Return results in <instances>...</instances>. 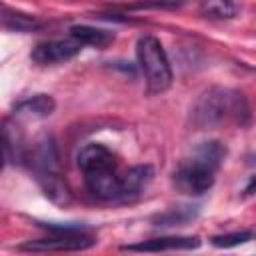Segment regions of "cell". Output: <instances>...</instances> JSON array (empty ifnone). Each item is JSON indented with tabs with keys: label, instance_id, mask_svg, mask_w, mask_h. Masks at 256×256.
Here are the masks:
<instances>
[{
	"label": "cell",
	"instance_id": "2e32d148",
	"mask_svg": "<svg viewBox=\"0 0 256 256\" xmlns=\"http://www.w3.org/2000/svg\"><path fill=\"white\" fill-rule=\"evenodd\" d=\"M202 12L208 18L228 20V18H234L236 16L238 6L234 2H228V0H212V2H204L202 4Z\"/></svg>",
	"mask_w": 256,
	"mask_h": 256
},
{
	"label": "cell",
	"instance_id": "9a60e30c",
	"mask_svg": "<svg viewBox=\"0 0 256 256\" xmlns=\"http://www.w3.org/2000/svg\"><path fill=\"white\" fill-rule=\"evenodd\" d=\"M256 238L254 230H238V232H228V234H220V236H212L210 242L216 248H234L240 244H246L250 240Z\"/></svg>",
	"mask_w": 256,
	"mask_h": 256
},
{
	"label": "cell",
	"instance_id": "52a82bcc",
	"mask_svg": "<svg viewBox=\"0 0 256 256\" xmlns=\"http://www.w3.org/2000/svg\"><path fill=\"white\" fill-rule=\"evenodd\" d=\"M82 50V44L74 38H66V40H46L34 46L30 58L40 64V66H48V64H60V62H68L72 60L78 52Z\"/></svg>",
	"mask_w": 256,
	"mask_h": 256
},
{
	"label": "cell",
	"instance_id": "5b68a950",
	"mask_svg": "<svg viewBox=\"0 0 256 256\" xmlns=\"http://www.w3.org/2000/svg\"><path fill=\"white\" fill-rule=\"evenodd\" d=\"M136 56L140 62V68L146 78V86L150 94H162L172 86L174 74L172 66L168 62V56L164 52V46L158 38L144 34L136 42Z\"/></svg>",
	"mask_w": 256,
	"mask_h": 256
},
{
	"label": "cell",
	"instance_id": "30bf717a",
	"mask_svg": "<svg viewBox=\"0 0 256 256\" xmlns=\"http://www.w3.org/2000/svg\"><path fill=\"white\" fill-rule=\"evenodd\" d=\"M154 178V170L148 164L132 166L126 174H122V190H124V200L138 196Z\"/></svg>",
	"mask_w": 256,
	"mask_h": 256
},
{
	"label": "cell",
	"instance_id": "4fadbf2b",
	"mask_svg": "<svg viewBox=\"0 0 256 256\" xmlns=\"http://www.w3.org/2000/svg\"><path fill=\"white\" fill-rule=\"evenodd\" d=\"M198 206H176V208H170L162 214H156L152 218V224L154 226H160V228H170V226H186L188 222L196 220L198 216Z\"/></svg>",
	"mask_w": 256,
	"mask_h": 256
},
{
	"label": "cell",
	"instance_id": "e0dca14e",
	"mask_svg": "<svg viewBox=\"0 0 256 256\" xmlns=\"http://www.w3.org/2000/svg\"><path fill=\"white\" fill-rule=\"evenodd\" d=\"M252 194H256V174L248 180V184L244 188V196H252Z\"/></svg>",
	"mask_w": 256,
	"mask_h": 256
},
{
	"label": "cell",
	"instance_id": "5bb4252c",
	"mask_svg": "<svg viewBox=\"0 0 256 256\" xmlns=\"http://www.w3.org/2000/svg\"><path fill=\"white\" fill-rule=\"evenodd\" d=\"M2 24L6 30H12V32H32L36 28H40V24L28 16V14H22V12H14L10 8H2Z\"/></svg>",
	"mask_w": 256,
	"mask_h": 256
},
{
	"label": "cell",
	"instance_id": "9c48e42d",
	"mask_svg": "<svg viewBox=\"0 0 256 256\" xmlns=\"http://www.w3.org/2000/svg\"><path fill=\"white\" fill-rule=\"evenodd\" d=\"M56 102L50 94H34L30 98L20 100L14 106L16 116H30V118H46L54 112Z\"/></svg>",
	"mask_w": 256,
	"mask_h": 256
},
{
	"label": "cell",
	"instance_id": "ba28073f",
	"mask_svg": "<svg viewBox=\"0 0 256 256\" xmlns=\"http://www.w3.org/2000/svg\"><path fill=\"white\" fill-rule=\"evenodd\" d=\"M198 236H160L150 240H140L136 244H124L122 250L128 252H164V250H196L200 246Z\"/></svg>",
	"mask_w": 256,
	"mask_h": 256
},
{
	"label": "cell",
	"instance_id": "8992f818",
	"mask_svg": "<svg viewBox=\"0 0 256 256\" xmlns=\"http://www.w3.org/2000/svg\"><path fill=\"white\" fill-rule=\"evenodd\" d=\"M96 244V238L88 232H70V234H54L38 240L22 242L18 248L24 252H76L86 250Z\"/></svg>",
	"mask_w": 256,
	"mask_h": 256
},
{
	"label": "cell",
	"instance_id": "3957f363",
	"mask_svg": "<svg viewBox=\"0 0 256 256\" xmlns=\"http://www.w3.org/2000/svg\"><path fill=\"white\" fill-rule=\"evenodd\" d=\"M228 150L218 140L200 142L192 156L186 158L174 172V186L188 196H202L214 186L216 172L222 166Z\"/></svg>",
	"mask_w": 256,
	"mask_h": 256
},
{
	"label": "cell",
	"instance_id": "277c9868",
	"mask_svg": "<svg viewBox=\"0 0 256 256\" xmlns=\"http://www.w3.org/2000/svg\"><path fill=\"white\" fill-rule=\"evenodd\" d=\"M30 158H32V166L36 170V178H38L44 194L58 204H68L70 190L60 172V158H58L54 138L50 134H42L34 142V150H32Z\"/></svg>",
	"mask_w": 256,
	"mask_h": 256
},
{
	"label": "cell",
	"instance_id": "7c38bea8",
	"mask_svg": "<svg viewBox=\"0 0 256 256\" xmlns=\"http://www.w3.org/2000/svg\"><path fill=\"white\" fill-rule=\"evenodd\" d=\"M2 136H4V160L6 164H16V162H24L28 158L26 154V144L22 142L16 126H12L8 120L4 122L2 128Z\"/></svg>",
	"mask_w": 256,
	"mask_h": 256
},
{
	"label": "cell",
	"instance_id": "7a4b0ae2",
	"mask_svg": "<svg viewBox=\"0 0 256 256\" xmlns=\"http://www.w3.org/2000/svg\"><path fill=\"white\" fill-rule=\"evenodd\" d=\"M78 168L84 174L88 192L100 200H124L122 176H118L116 156L104 144L88 142L76 156Z\"/></svg>",
	"mask_w": 256,
	"mask_h": 256
},
{
	"label": "cell",
	"instance_id": "8fae6325",
	"mask_svg": "<svg viewBox=\"0 0 256 256\" xmlns=\"http://www.w3.org/2000/svg\"><path fill=\"white\" fill-rule=\"evenodd\" d=\"M70 36L74 40H78L82 46H96V48H104L108 44L114 42V34L110 30H102V28H94L88 24H74L70 28Z\"/></svg>",
	"mask_w": 256,
	"mask_h": 256
},
{
	"label": "cell",
	"instance_id": "6da1fadb",
	"mask_svg": "<svg viewBox=\"0 0 256 256\" xmlns=\"http://www.w3.org/2000/svg\"><path fill=\"white\" fill-rule=\"evenodd\" d=\"M190 122L198 130L226 124L246 126L250 122V106L240 90L214 86L198 96L190 108Z\"/></svg>",
	"mask_w": 256,
	"mask_h": 256
}]
</instances>
